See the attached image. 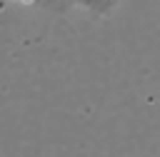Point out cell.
Segmentation results:
<instances>
[{
    "label": "cell",
    "instance_id": "6da1fadb",
    "mask_svg": "<svg viewBox=\"0 0 160 157\" xmlns=\"http://www.w3.org/2000/svg\"><path fill=\"white\" fill-rule=\"evenodd\" d=\"M75 5H80L82 10H88L90 15H95V17H105V15H110L118 5H120V0H72Z\"/></svg>",
    "mask_w": 160,
    "mask_h": 157
},
{
    "label": "cell",
    "instance_id": "7a4b0ae2",
    "mask_svg": "<svg viewBox=\"0 0 160 157\" xmlns=\"http://www.w3.org/2000/svg\"><path fill=\"white\" fill-rule=\"evenodd\" d=\"M22 5H30V7H50V10H65L72 0H18Z\"/></svg>",
    "mask_w": 160,
    "mask_h": 157
}]
</instances>
